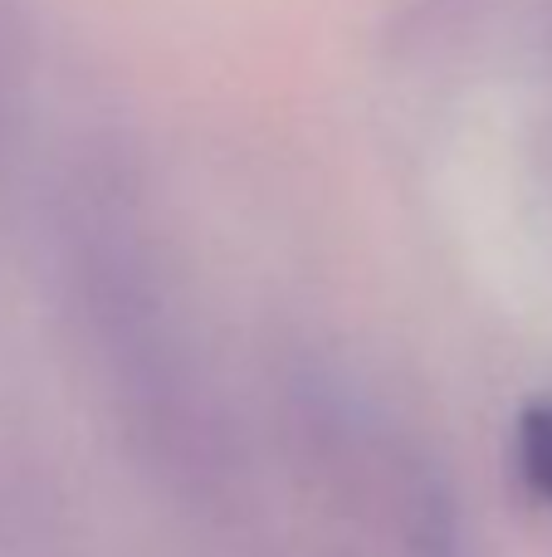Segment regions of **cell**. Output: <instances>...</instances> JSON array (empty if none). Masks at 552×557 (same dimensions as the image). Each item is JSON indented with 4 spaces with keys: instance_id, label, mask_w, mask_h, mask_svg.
I'll use <instances>...</instances> for the list:
<instances>
[{
    "instance_id": "6da1fadb",
    "label": "cell",
    "mask_w": 552,
    "mask_h": 557,
    "mask_svg": "<svg viewBox=\"0 0 552 557\" xmlns=\"http://www.w3.org/2000/svg\"><path fill=\"white\" fill-rule=\"evenodd\" d=\"M518 480L538 504H552V401H528L518 416Z\"/></svg>"
},
{
    "instance_id": "7a4b0ae2",
    "label": "cell",
    "mask_w": 552,
    "mask_h": 557,
    "mask_svg": "<svg viewBox=\"0 0 552 557\" xmlns=\"http://www.w3.org/2000/svg\"><path fill=\"white\" fill-rule=\"evenodd\" d=\"M416 557H460L455 553V519H450V504L440 499V494H430L426 513H421Z\"/></svg>"
}]
</instances>
